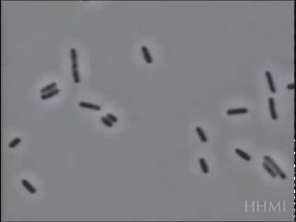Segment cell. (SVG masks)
<instances>
[{"label":"cell","instance_id":"obj_19","mask_svg":"<svg viewBox=\"0 0 296 222\" xmlns=\"http://www.w3.org/2000/svg\"><path fill=\"white\" fill-rule=\"evenodd\" d=\"M294 83H292V84H289L287 85V88L289 90H294Z\"/></svg>","mask_w":296,"mask_h":222},{"label":"cell","instance_id":"obj_1","mask_svg":"<svg viewBox=\"0 0 296 222\" xmlns=\"http://www.w3.org/2000/svg\"><path fill=\"white\" fill-rule=\"evenodd\" d=\"M263 161L268 163L272 167V169L276 174L277 176H278L283 180L287 178L286 174L282 170V169L279 167V165L274 161V160L271 157H270L269 156H265L263 157Z\"/></svg>","mask_w":296,"mask_h":222},{"label":"cell","instance_id":"obj_5","mask_svg":"<svg viewBox=\"0 0 296 222\" xmlns=\"http://www.w3.org/2000/svg\"><path fill=\"white\" fill-rule=\"evenodd\" d=\"M141 52H142V54L143 55V57H144V59L146 61V62L147 64H152L153 62V57L151 55V53L149 52V50L148 49V48L146 46H141Z\"/></svg>","mask_w":296,"mask_h":222},{"label":"cell","instance_id":"obj_7","mask_svg":"<svg viewBox=\"0 0 296 222\" xmlns=\"http://www.w3.org/2000/svg\"><path fill=\"white\" fill-rule=\"evenodd\" d=\"M249 111L246 107H241L237 109H230L227 110L226 114L228 116H235V115H240V114H244L248 113Z\"/></svg>","mask_w":296,"mask_h":222},{"label":"cell","instance_id":"obj_14","mask_svg":"<svg viewBox=\"0 0 296 222\" xmlns=\"http://www.w3.org/2000/svg\"><path fill=\"white\" fill-rule=\"evenodd\" d=\"M57 83L56 82H52L44 87H43L42 88H41L40 89V93L41 94H44V93H46L47 92H49V91H51L53 89H54L55 88H57Z\"/></svg>","mask_w":296,"mask_h":222},{"label":"cell","instance_id":"obj_11","mask_svg":"<svg viewBox=\"0 0 296 222\" xmlns=\"http://www.w3.org/2000/svg\"><path fill=\"white\" fill-rule=\"evenodd\" d=\"M200 167L201 169V170L204 174H208L209 173V169L208 167V165L206 162V161L204 158L201 157L199 160Z\"/></svg>","mask_w":296,"mask_h":222},{"label":"cell","instance_id":"obj_10","mask_svg":"<svg viewBox=\"0 0 296 222\" xmlns=\"http://www.w3.org/2000/svg\"><path fill=\"white\" fill-rule=\"evenodd\" d=\"M235 153L239 157H241L242 159H243L244 161H251V157L249 154H248L247 152H244V151L240 149H238V148H236L235 149Z\"/></svg>","mask_w":296,"mask_h":222},{"label":"cell","instance_id":"obj_6","mask_svg":"<svg viewBox=\"0 0 296 222\" xmlns=\"http://www.w3.org/2000/svg\"><path fill=\"white\" fill-rule=\"evenodd\" d=\"M265 76H266V80L268 81V86H269V88L270 90V92L271 93L275 94L276 92V89L275 84H274V81H273V76H272L271 73L270 71L266 70L265 72Z\"/></svg>","mask_w":296,"mask_h":222},{"label":"cell","instance_id":"obj_16","mask_svg":"<svg viewBox=\"0 0 296 222\" xmlns=\"http://www.w3.org/2000/svg\"><path fill=\"white\" fill-rule=\"evenodd\" d=\"M21 141H22V139L20 138H18V137L15 138L10 142V143L8 145V147L9 148H14L16 147L17 146H18L21 143Z\"/></svg>","mask_w":296,"mask_h":222},{"label":"cell","instance_id":"obj_15","mask_svg":"<svg viewBox=\"0 0 296 222\" xmlns=\"http://www.w3.org/2000/svg\"><path fill=\"white\" fill-rule=\"evenodd\" d=\"M101 121L107 127L111 128L114 126V123H112L106 116H102L101 117Z\"/></svg>","mask_w":296,"mask_h":222},{"label":"cell","instance_id":"obj_2","mask_svg":"<svg viewBox=\"0 0 296 222\" xmlns=\"http://www.w3.org/2000/svg\"><path fill=\"white\" fill-rule=\"evenodd\" d=\"M268 106H269V110L271 118L273 120H278V114L276 109L275 106V99L272 97H270L268 98Z\"/></svg>","mask_w":296,"mask_h":222},{"label":"cell","instance_id":"obj_13","mask_svg":"<svg viewBox=\"0 0 296 222\" xmlns=\"http://www.w3.org/2000/svg\"><path fill=\"white\" fill-rule=\"evenodd\" d=\"M196 132L198 134L200 140L203 143H206L208 141V139L204 133L203 129L201 127H196Z\"/></svg>","mask_w":296,"mask_h":222},{"label":"cell","instance_id":"obj_8","mask_svg":"<svg viewBox=\"0 0 296 222\" xmlns=\"http://www.w3.org/2000/svg\"><path fill=\"white\" fill-rule=\"evenodd\" d=\"M23 187L31 194H35L37 192V189L26 179H23L21 181Z\"/></svg>","mask_w":296,"mask_h":222},{"label":"cell","instance_id":"obj_3","mask_svg":"<svg viewBox=\"0 0 296 222\" xmlns=\"http://www.w3.org/2000/svg\"><path fill=\"white\" fill-rule=\"evenodd\" d=\"M70 53L72 61V70H78L77 52L76 49L74 48H72L70 50Z\"/></svg>","mask_w":296,"mask_h":222},{"label":"cell","instance_id":"obj_18","mask_svg":"<svg viewBox=\"0 0 296 222\" xmlns=\"http://www.w3.org/2000/svg\"><path fill=\"white\" fill-rule=\"evenodd\" d=\"M106 116L112 123H114V124L117 123V122H118V119H117V117L115 115H114V114H112L107 113Z\"/></svg>","mask_w":296,"mask_h":222},{"label":"cell","instance_id":"obj_9","mask_svg":"<svg viewBox=\"0 0 296 222\" xmlns=\"http://www.w3.org/2000/svg\"><path fill=\"white\" fill-rule=\"evenodd\" d=\"M59 92H60V89L56 88H55L54 89L51 91L47 92V93H44V94H42L41 96H40V99L43 101L47 100L49 98L54 97L55 96L58 94L59 93Z\"/></svg>","mask_w":296,"mask_h":222},{"label":"cell","instance_id":"obj_17","mask_svg":"<svg viewBox=\"0 0 296 222\" xmlns=\"http://www.w3.org/2000/svg\"><path fill=\"white\" fill-rule=\"evenodd\" d=\"M72 77L74 84H79L80 82V74L78 70H72Z\"/></svg>","mask_w":296,"mask_h":222},{"label":"cell","instance_id":"obj_4","mask_svg":"<svg viewBox=\"0 0 296 222\" xmlns=\"http://www.w3.org/2000/svg\"><path fill=\"white\" fill-rule=\"evenodd\" d=\"M79 106L82 108L93 110L94 111H100L102 109L101 107L99 105L92 104L86 101H80L79 102Z\"/></svg>","mask_w":296,"mask_h":222},{"label":"cell","instance_id":"obj_12","mask_svg":"<svg viewBox=\"0 0 296 222\" xmlns=\"http://www.w3.org/2000/svg\"><path fill=\"white\" fill-rule=\"evenodd\" d=\"M262 166H263V169L265 170V171L267 172L270 174V175L271 177L275 178H276L278 177L277 175H276V174L275 172L274 171V170L272 169V167H271L268 163H266V162L263 161V163H262Z\"/></svg>","mask_w":296,"mask_h":222}]
</instances>
